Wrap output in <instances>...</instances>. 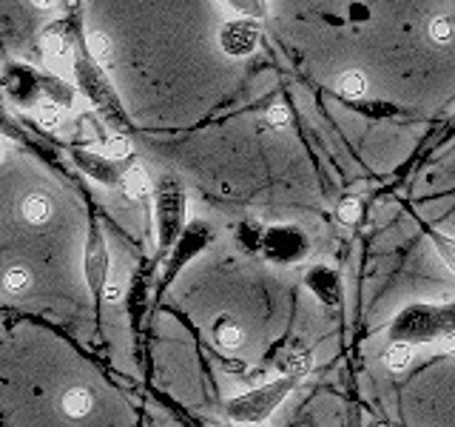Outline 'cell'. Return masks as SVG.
Returning <instances> with one entry per match:
<instances>
[{
    "label": "cell",
    "instance_id": "26",
    "mask_svg": "<svg viewBox=\"0 0 455 427\" xmlns=\"http://www.w3.org/2000/svg\"><path fill=\"white\" fill-rule=\"evenodd\" d=\"M128 154H132V142L125 137H111L106 142V157H111V160H125Z\"/></svg>",
    "mask_w": 455,
    "mask_h": 427
},
{
    "label": "cell",
    "instance_id": "30",
    "mask_svg": "<svg viewBox=\"0 0 455 427\" xmlns=\"http://www.w3.org/2000/svg\"><path fill=\"white\" fill-rule=\"evenodd\" d=\"M438 345H441V350H444L447 356H455V334H447L444 339L438 342Z\"/></svg>",
    "mask_w": 455,
    "mask_h": 427
},
{
    "label": "cell",
    "instance_id": "8",
    "mask_svg": "<svg viewBox=\"0 0 455 427\" xmlns=\"http://www.w3.org/2000/svg\"><path fill=\"white\" fill-rule=\"evenodd\" d=\"M305 285L313 294H316V299L327 308H336L341 302V279H339V274L333 268H324V265L310 268L305 274Z\"/></svg>",
    "mask_w": 455,
    "mask_h": 427
},
{
    "label": "cell",
    "instance_id": "1",
    "mask_svg": "<svg viewBox=\"0 0 455 427\" xmlns=\"http://www.w3.org/2000/svg\"><path fill=\"white\" fill-rule=\"evenodd\" d=\"M447 334H455V302H412L395 313L387 327L390 342H441Z\"/></svg>",
    "mask_w": 455,
    "mask_h": 427
},
{
    "label": "cell",
    "instance_id": "2",
    "mask_svg": "<svg viewBox=\"0 0 455 427\" xmlns=\"http://www.w3.org/2000/svg\"><path fill=\"white\" fill-rule=\"evenodd\" d=\"M299 384V379L293 376H279V379H267L259 388H251L245 393H239L234 399H228V416L234 422H251V424H265L274 413L279 410V405L293 393V388Z\"/></svg>",
    "mask_w": 455,
    "mask_h": 427
},
{
    "label": "cell",
    "instance_id": "9",
    "mask_svg": "<svg viewBox=\"0 0 455 427\" xmlns=\"http://www.w3.org/2000/svg\"><path fill=\"white\" fill-rule=\"evenodd\" d=\"M77 77H80V85L85 89V94H89L97 106H114V92L108 89L106 77L100 75V71L94 66H89L85 60L77 63Z\"/></svg>",
    "mask_w": 455,
    "mask_h": 427
},
{
    "label": "cell",
    "instance_id": "21",
    "mask_svg": "<svg viewBox=\"0 0 455 427\" xmlns=\"http://www.w3.org/2000/svg\"><path fill=\"white\" fill-rule=\"evenodd\" d=\"M28 285H32V270L23 268V265H14L6 270V277H4V288L9 294H23L28 291Z\"/></svg>",
    "mask_w": 455,
    "mask_h": 427
},
{
    "label": "cell",
    "instance_id": "25",
    "mask_svg": "<svg viewBox=\"0 0 455 427\" xmlns=\"http://www.w3.org/2000/svg\"><path fill=\"white\" fill-rule=\"evenodd\" d=\"M430 37L435 43H450L455 37V28H452V20L450 18H435L430 20Z\"/></svg>",
    "mask_w": 455,
    "mask_h": 427
},
{
    "label": "cell",
    "instance_id": "10",
    "mask_svg": "<svg viewBox=\"0 0 455 427\" xmlns=\"http://www.w3.org/2000/svg\"><path fill=\"white\" fill-rule=\"evenodd\" d=\"M77 157V165L85 171V174H92L97 182H103V185H114V182H120L123 177L117 174V160H111V157H97L92 151H75Z\"/></svg>",
    "mask_w": 455,
    "mask_h": 427
},
{
    "label": "cell",
    "instance_id": "13",
    "mask_svg": "<svg viewBox=\"0 0 455 427\" xmlns=\"http://www.w3.org/2000/svg\"><path fill=\"white\" fill-rule=\"evenodd\" d=\"M94 410V396L85 388H68L63 393V413L68 419H85Z\"/></svg>",
    "mask_w": 455,
    "mask_h": 427
},
{
    "label": "cell",
    "instance_id": "31",
    "mask_svg": "<svg viewBox=\"0 0 455 427\" xmlns=\"http://www.w3.org/2000/svg\"><path fill=\"white\" fill-rule=\"evenodd\" d=\"M54 4L57 0H32V6H37V9H54Z\"/></svg>",
    "mask_w": 455,
    "mask_h": 427
},
{
    "label": "cell",
    "instance_id": "15",
    "mask_svg": "<svg viewBox=\"0 0 455 427\" xmlns=\"http://www.w3.org/2000/svg\"><path fill=\"white\" fill-rule=\"evenodd\" d=\"M43 54H46V60L52 63V68H66L68 60H71V49H68V40L60 35V32H49L43 37Z\"/></svg>",
    "mask_w": 455,
    "mask_h": 427
},
{
    "label": "cell",
    "instance_id": "3",
    "mask_svg": "<svg viewBox=\"0 0 455 427\" xmlns=\"http://www.w3.org/2000/svg\"><path fill=\"white\" fill-rule=\"evenodd\" d=\"M185 231V191L174 177H165L156 189V246L171 251Z\"/></svg>",
    "mask_w": 455,
    "mask_h": 427
},
{
    "label": "cell",
    "instance_id": "4",
    "mask_svg": "<svg viewBox=\"0 0 455 427\" xmlns=\"http://www.w3.org/2000/svg\"><path fill=\"white\" fill-rule=\"evenodd\" d=\"M307 237L299 231L293 225H279V228H270V231L262 237V251L270 262L276 265H293L299 260L307 256Z\"/></svg>",
    "mask_w": 455,
    "mask_h": 427
},
{
    "label": "cell",
    "instance_id": "11",
    "mask_svg": "<svg viewBox=\"0 0 455 427\" xmlns=\"http://www.w3.org/2000/svg\"><path fill=\"white\" fill-rule=\"evenodd\" d=\"M120 185H123L125 197H128V199H137V203H142V199H148V197H151V191H154V182H151L148 171L142 168V165L125 168V171H123Z\"/></svg>",
    "mask_w": 455,
    "mask_h": 427
},
{
    "label": "cell",
    "instance_id": "18",
    "mask_svg": "<svg viewBox=\"0 0 455 427\" xmlns=\"http://www.w3.org/2000/svg\"><path fill=\"white\" fill-rule=\"evenodd\" d=\"M427 237H430L435 254L441 256V262H444L455 274V237L441 234V231H435V228H427Z\"/></svg>",
    "mask_w": 455,
    "mask_h": 427
},
{
    "label": "cell",
    "instance_id": "28",
    "mask_svg": "<svg viewBox=\"0 0 455 427\" xmlns=\"http://www.w3.org/2000/svg\"><path fill=\"white\" fill-rule=\"evenodd\" d=\"M103 299H106V302H120V299H123V282L120 279H108L106 288H103Z\"/></svg>",
    "mask_w": 455,
    "mask_h": 427
},
{
    "label": "cell",
    "instance_id": "5",
    "mask_svg": "<svg viewBox=\"0 0 455 427\" xmlns=\"http://www.w3.org/2000/svg\"><path fill=\"white\" fill-rule=\"evenodd\" d=\"M83 268H85V285H89L92 296H103V288L108 282V248H106V239L94 222L89 228V239H85Z\"/></svg>",
    "mask_w": 455,
    "mask_h": 427
},
{
    "label": "cell",
    "instance_id": "22",
    "mask_svg": "<svg viewBox=\"0 0 455 427\" xmlns=\"http://www.w3.org/2000/svg\"><path fill=\"white\" fill-rule=\"evenodd\" d=\"M225 6H231L242 18L262 20L267 14V0H225Z\"/></svg>",
    "mask_w": 455,
    "mask_h": 427
},
{
    "label": "cell",
    "instance_id": "24",
    "mask_svg": "<svg viewBox=\"0 0 455 427\" xmlns=\"http://www.w3.org/2000/svg\"><path fill=\"white\" fill-rule=\"evenodd\" d=\"M339 92L345 97H362L367 92V80L359 71H347V75H341L339 80Z\"/></svg>",
    "mask_w": 455,
    "mask_h": 427
},
{
    "label": "cell",
    "instance_id": "19",
    "mask_svg": "<svg viewBox=\"0 0 455 427\" xmlns=\"http://www.w3.org/2000/svg\"><path fill=\"white\" fill-rule=\"evenodd\" d=\"M43 89H46V97L52 100V103H57V106H71V103H75V92H71L68 83L60 80V77H54V75L43 77Z\"/></svg>",
    "mask_w": 455,
    "mask_h": 427
},
{
    "label": "cell",
    "instance_id": "33",
    "mask_svg": "<svg viewBox=\"0 0 455 427\" xmlns=\"http://www.w3.org/2000/svg\"><path fill=\"white\" fill-rule=\"evenodd\" d=\"M376 427H390V424H376Z\"/></svg>",
    "mask_w": 455,
    "mask_h": 427
},
{
    "label": "cell",
    "instance_id": "16",
    "mask_svg": "<svg viewBox=\"0 0 455 427\" xmlns=\"http://www.w3.org/2000/svg\"><path fill=\"white\" fill-rule=\"evenodd\" d=\"M213 339L220 342V348L225 350H236L242 342H245V334H242V325L231 317H220L217 325H213Z\"/></svg>",
    "mask_w": 455,
    "mask_h": 427
},
{
    "label": "cell",
    "instance_id": "20",
    "mask_svg": "<svg viewBox=\"0 0 455 427\" xmlns=\"http://www.w3.org/2000/svg\"><path fill=\"white\" fill-rule=\"evenodd\" d=\"M85 46H89V54H92L94 63H100V66L111 63V40L106 32H92L89 37H85Z\"/></svg>",
    "mask_w": 455,
    "mask_h": 427
},
{
    "label": "cell",
    "instance_id": "14",
    "mask_svg": "<svg viewBox=\"0 0 455 427\" xmlns=\"http://www.w3.org/2000/svg\"><path fill=\"white\" fill-rule=\"evenodd\" d=\"M20 214L28 225H46L52 220V199L46 194H28L20 205Z\"/></svg>",
    "mask_w": 455,
    "mask_h": 427
},
{
    "label": "cell",
    "instance_id": "17",
    "mask_svg": "<svg viewBox=\"0 0 455 427\" xmlns=\"http://www.w3.org/2000/svg\"><path fill=\"white\" fill-rule=\"evenodd\" d=\"M412 359H416V345H410V342H393L387 353H384V365H387L393 374L407 370L412 365Z\"/></svg>",
    "mask_w": 455,
    "mask_h": 427
},
{
    "label": "cell",
    "instance_id": "6",
    "mask_svg": "<svg viewBox=\"0 0 455 427\" xmlns=\"http://www.w3.org/2000/svg\"><path fill=\"white\" fill-rule=\"evenodd\" d=\"M211 239H213V231H211L208 222H191L188 228H185L182 237L177 239V246H174V254H171V260H168L165 279L168 282L174 279L180 274V268L188 265L199 251H205V246Z\"/></svg>",
    "mask_w": 455,
    "mask_h": 427
},
{
    "label": "cell",
    "instance_id": "7",
    "mask_svg": "<svg viewBox=\"0 0 455 427\" xmlns=\"http://www.w3.org/2000/svg\"><path fill=\"white\" fill-rule=\"evenodd\" d=\"M256 46H259V26L251 18L228 20L220 32V49L228 57H248Z\"/></svg>",
    "mask_w": 455,
    "mask_h": 427
},
{
    "label": "cell",
    "instance_id": "23",
    "mask_svg": "<svg viewBox=\"0 0 455 427\" xmlns=\"http://www.w3.org/2000/svg\"><path fill=\"white\" fill-rule=\"evenodd\" d=\"M35 117L40 123V128H46V132H54V128H60L63 123V111L57 103H52V100H46V103H40L35 109Z\"/></svg>",
    "mask_w": 455,
    "mask_h": 427
},
{
    "label": "cell",
    "instance_id": "27",
    "mask_svg": "<svg viewBox=\"0 0 455 427\" xmlns=\"http://www.w3.org/2000/svg\"><path fill=\"white\" fill-rule=\"evenodd\" d=\"M362 217V205H359V199H345V203L339 205V220L345 222V225H353V222H359Z\"/></svg>",
    "mask_w": 455,
    "mask_h": 427
},
{
    "label": "cell",
    "instance_id": "32",
    "mask_svg": "<svg viewBox=\"0 0 455 427\" xmlns=\"http://www.w3.org/2000/svg\"><path fill=\"white\" fill-rule=\"evenodd\" d=\"M234 427H265V424H251V422H234Z\"/></svg>",
    "mask_w": 455,
    "mask_h": 427
},
{
    "label": "cell",
    "instance_id": "12",
    "mask_svg": "<svg viewBox=\"0 0 455 427\" xmlns=\"http://www.w3.org/2000/svg\"><path fill=\"white\" fill-rule=\"evenodd\" d=\"M313 365H316L313 362V350H307V348H291L288 353H282V359H279L282 376H293V379L307 376Z\"/></svg>",
    "mask_w": 455,
    "mask_h": 427
},
{
    "label": "cell",
    "instance_id": "29",
    "mask_svg": "<svg viewBox=\"0 0 455 427\" xmlns=\"http://www.w3.org/2000/svg\"><path fill=\"white\" fill-rule=\"evenodd\" d=\"M267 120L270 123H274V125H288V109H284V106H274V109H270L267 111Z\"/></svg>",
    "mask_w": 455,
    "mask_h": 427
}]
</instances>
